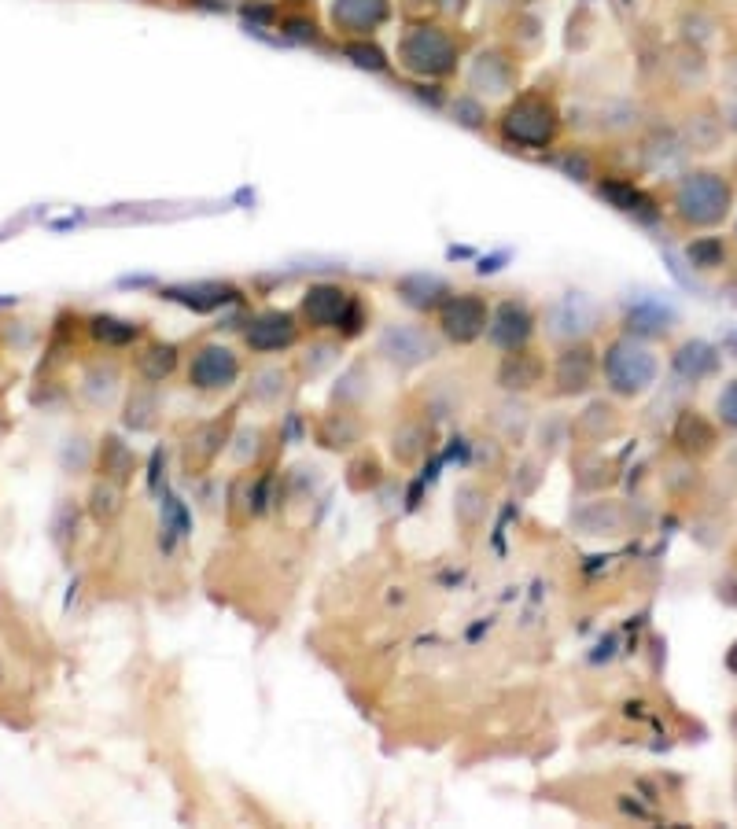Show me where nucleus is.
<instances>
[{"label": "nucleus", "instance_id": "2f4dec72", "mask_svg": "<svg viewBox=\"0 0 737 829\" xmlns=\"http://www.w3.org/2000/svg\"><path fill=\"white\" fill-rule=\"evenodd\" d=\"M494 428L502 432L505 443H524L527 428H531V413H527L524 402H516V395H509V402H502L494 413Z\"/></svg>", "mask_w": 737, "mask_h": 829}, {"label": "nucleus", "instance_id": "39448f33", "mask_svg": "<svg viewBox=\"0 0 737 829\" xmlns=\"http://www.w3.org/2000/svg\"><path fill=\"white\" fill-rule=\"evenodd\" d=\"M376 354L395 369H421L443 354V339L428 325H387L376 336Z\"/></svg>", "mask_w": 737, "mask_h": 829}, {"label": "nucleus", "instance_id": "f257e3e1", "mask_svg": "<svg viewBox=\"0 0 737 829\" xmlns=\"http://www.w3.org/2000/svg\"><path fill=\"white\" fill-rule=\"evenodd\" d=\"M498 129H502V141L509 148L546 152V148H553L557 133H561V111H557V104H553L550 96L524 93L502 111Z\"/></svg>", "mask_w": 737, "mask_h": 829}, {"label": "nucleus", "instance_id": "49530a36", "mask_svg": "<svg viewBox=\"0 0 737 829\" xmlns=\"http://www.w3.org/2000/svg\"><path fill=\"white\" fill-rule=\"evenodd\" d=\"M314 30L317 26L314 23H303V19H292V23H288V37H292V41H314Z\"/></svg>", "mask_w": 737, "mask_h": 829}, {"label": "nucleus", "instance_id": "473e14b6", "mask_svg": "<svg viewBox=\"0 0 737 829\" xmlns=\"http://www.w3.org/2000/svg\"><path fill=\"white\" fill-rule=\"evenodd\" d=\"M251 398L255 402H266V406H273V402H281L288 391H292V376L284 373V369H277V365H270V369H258L255 376H251Z\"/></svg>", "mask_w": 737, "mask_h": 829}, {"label": "nucleus", "instance_id": "72a5a7b5", "mask_svg": "<svg viewBox=\"0 0 737 829\" xmlns=\"http://www.w3.org/2000/svg\"><path fill=\"white\" fill-rule=\"evenodd\" d=\"M572 432H579L583 439H605V435L616 432V409L605 406V402H594V406L586 409V413H579V421L572 424Z\"/></svg>", "mask_w": 737, "mask_h": 829}, {"label": "nucleus", "instance_id": "a18cd8bd", "mask_svg": "<svg viewBox=\"0 0 737 829\" xmlns=\"http://www.w3.org/2000/svg\"><path fill=\"white\" fill-rule=\"evenodd\" d=\"M715 409H719V421H723L726 428H737V380L734 384H726V391L719 395Z\"/></svg>", "mask_w": 737, "mask_h": 829}, {"label": "nucleus", "instance_id": "79ce46f5", "mask_svg": "<svg viewBox=\"0 0 737 829\" xmlns=\"http://www.w3.org/2000/svg\"><path fill=\"white\" fill-rule=\"evenodd\" d=\"M59 465L67 468V472H85V468L93 465V450H89V443H85L82 435L67 439L63 454H59Z\"/></svg>", "mask_w": 737, "mask_h": 829}, {"label": "nucleus", "instance_id": "37998d69", "mask_svg": "<svg viewBox=\"0 0 737 829\" xmlns=\"http://www.w3.org/2000/svg\"><path fill=\"white\" fill-rule=\"evenodd\" d=\"M229 443H236L233 446L236 465H247V461H255L258 450H262V432H258V428H244V432L229 435Z\"/></svg>", "mask_w": 737, "mask_h": 829}, {"label": "nucleus", "instance_id": "0eeeda50", "mask_svg": "<svg viewBox=\"0 0 737 829\" xmlns=\"http://www.w3.org/2000/svg\"><path fill=\"white\" fill-rule=\"evenodd\" d=\"M597 317H601V310H597V303L590 299V295L568 292L546 306L542 328H546V336H550L557 347H564V343H579V339L590 336V332L597 328Z\"/></svg>", "mask_w": 737, "mask_h": 829}, {"label": "nucleus", "instance_id": "a878e982", "mask_svg": "<svg viewBox=\"0 0 737 829\" xmlns=\"http://www.w3.org/2000/svg\"><path fill=\"white\" fill-rule=\"evenodd\" d=\"M432 446V428L421 421H406L391 435V454H395L398 465H417Z\"/></svg>", "mask_w": 737, "mask_h": 829}, {"label": "nucleus", "instance_id": "f03ea898", "mask_svg": "<svg viewBox=\"0 0 737 829\" xmlns=\"http://www.w3.org/2000/svg\"><path fill=\"white\" fill-rule=\"evenodd\" d=\"M457 41L450 30L432 23L410 26L398 41V67L413 78H450L457 71Z\"/></svg>", "mask_w": 737, "mask_h": 829}, {"label": "nucleus", "instance_id": "58836bf2", "mask_svg": "<svg viewBox=\"0 0 737 829\" xmlns=\"http://www.w3.org/2000/svg\"><path fill=\"white\" fill-rule=\"evenodd\" d=\"M542 461L539 457H524L520 465H516V472H513V494L516 498H531V494L539 491V483L546 479V472H542Z\"/></svg>", "mask_w": 737, "mask_h": 829}, {"label": "nucleus", "instance_id": "2eb2a0df", "mask_svg": "<svg viewBox=\"0 0 737 829\" xmlns=\"http://www.w3.org/2000/svg\"><path fill=\"white\" fill-rule=\"evenodd\" d=\"M163 299L185 306L192 314H214V310L236 303L240 292L225 281H192V284H170V288H163Z\"/></svg>", "mask_w": 737, "mask_h": 829}, {"label": "nucleus", "instance_id": "c9c22d12", "mask_svg": "<svg viewBox=\"0 0 737 829\" xmlns=\"http://www.w3.org/2000/svg\"><path fill=\"white\" fill-rule=\"evenodd\" d=\"M568 435H572V421H568V417H546V421L535 428V446H539L542 457H553L564 443H568Z\"/></svg>", "mask_w": 737, "mask_h": 829}, {"label": "nucleus", "instance_id": "412c9836", "mask_svg": "<svg viewBox=\"0 0 737 829\" xmlns=\"http://www.w3.org/2000/svg\"><path fill=\"white\" fill-rule=\"evenodd\" d=\"M317 443L325 446V450L347 454V450H354V446L362 443V421L354 417L351 409H332L317 424Z\"/></svg>", "mask_w": 737, "mask_h": 829}, {"label": "nucleus", "instance_id": "9b49d317", "mask_svg": "<svg viewBox=\"0 0 737 829\" xmlns=\"http://www.w3.org/2000/svg\"><path fill=\"white\" fill-rule=\"evenodd\" d=\"M244 343L251 354H281L299 343V317L292 310H262L247 321Z\"/></svg>", "mask_w": 737, "mask_h": 829}, {"label": "nucleus", "instance_id": "7ed1b4c3", "mask_svg": "<svg viewBox=\"0 0 737 829\" xmlns=\"http://www.w3.org/2000/svg\"><path fill=\"white\" fill-rule=\"evenodd\" d=\"M656 373H660L656 354L634 336L612 339L609 347H605V354H601V376H605L612 395L620 398L645 395L656 384Z\"/></svg>", "mask_w": 737, "mask_h": 829}, {"label": "nucleus", "instance_id": "9d476101", "mask_svg": "<svg viewBox=\"0 0 737 829\" xmlns=\"http://www.w3.org/2000/svg\"><path fill=\"white\" fill-rule=\"evenodd\" d=\"M535 325H539V317H535V310H531L524 299H505V303H498L491 310L487 339H491L494 351H502V354L520 351V347L531 343Z\"/></svg>", "mask_w": 737, "mask_h": 829}, {"label": "nucleus", "instance_id": "5701e85b", "mask_svg": "<svg viewBox=\"0 0 737 829\" xmlns=\"http://www.w3.org/2000/svg\"><path fill=\"white\" fill-rule=\"evenodd\" d=\"M159 413H163V398H159V391H155L152 384L133 387L126 398V406H122V428H129V432H152L155 421H159Z\"/></svg>", "mask_w": 737, "mask_h": 829}, {"label": "nucleus", "instance_id": "c85d7f7f", "mask_svg": "<svg viewBox=\"0 0 737 829\" xmlns=\"http://www.w3.org/2000/svg\"><path fill=\"white\" fill-rule=\"evenodd\" d=\"M177 343H148L141 354H137V373L148 380V384H163L166 376L177 369Z\"/></svg>", "mask_w": 737, "mask_h": 829}, {"label": "nucleus", "instance_id": "e433bc0d", "mask_svg": "<svg viewBox=\"0 0 737 829\" xmlns=\"http://www.w3.org/2000/svg\"><path fill=\"white\" fill-rule=\"evenodd\" d=\"M627 328H631L634 336H660V332L671 328V314L660 310V306H638L627 317Z\"/></svg>", "mask_w": 737, "mask_h": 829}, {"label": "nucleus", "instance_id": "a19ab883", "mask_svg": "<svg viewBox=\"0 0 737 829\" xmlns=\"http://www.w3.org/2000/svg\"><path fill=\"white\" fill-rule=\"evenodd\" d=\"M553 166H557L564 177H572V181H590V177H594V163H590V155L575 152V148L553 155Z\"/></svg>", "mask_w": 737, "mask_h": 829}, {"label": "nucleus", "instance_id": "393cba45", "mask_svg": "<svg viewBox=\"0 0 737 829\" xmlns=\"http://www.w3.org/2000/svg\"><path fill=\"white\" fill-rule=\"evenodd\" d=\"M597 196L605 199L609 207L623 214H638V218H653V199L645 196L642 188L631 185V181H620V177H605L597 185Z\"/></svg>", "mask_w": 737, "mask_h": 829}, {"label": "nucleus", "instance_id": "aec40b11", "mask_svg": "<svg viewBox=\"0 0 737 829\" xmlns=\"http://www.w3.org/2000/svg\"><path fill=\"white\" fill-rule=\"evenodd\" d=\"M96 468H100V476L104 479L126 487L129 479L137 476V450H133L122 435H104L100 446H96Z\"/></svg>", "mask_w": 737, "mask_h": 829}, {"label": "nucleus", "instance_id": "dca6fc26", "mask_svg": "<svg viewBox=\"0 0 737 829\" xmlns=\"http://www.w3.org/2000/svg\"><path fill=\"white\" fill-rule=\"evenodd\" d=\"M546 384V362H542L535 351H509L502 354V365H498V387L505 395H527L535 387Z\"/></svg>", "mask_w": 737, "mask_h": 829}, {"label": "nucleus", "instance_id": "7c9ffc66", "mask_svg": "<svg viewBox=\"0 0 737 829\" xmlns=\"http://www.w3.org/2000/svg\"><path fill=\"white\" fill-rule=\"evenodd\" d=\"M122 502H126L122 483H111V479H104V476L96 479L93 491H89V513H93L96 524H111V520H118Z\"/></svg>", "mask_w": 737, "mask_h": 829}, {"label": "nucleus", "instance_id": "4468645a", "mask_svg": "<svg viewBox=\"0 0 737 829\" xmlns=\"http://www.w3.org/2000/svg\"><path fill=\"white\" fill-rule=\"evenodd\" d=\"M572 531L583 538H616L627 531V509L616 498H590L572 509Z\"/></svg>", "mask_w": 737, "mask_h": 829}, {"label": "nucleus", "instance_id": "4be33fe9", "mask_svg": "<svg viewBox=\"0 0 737 829\" xmlns=\"http://www.w3.org/2000/svg\"><path fill=\"white\" fill-rule=\"evenodd\" d=\"M671 443L679 446L686 457H701L708 450H715V428L704 421L697 409H686V413H679V421H675Z\"/></svg>", "mask_w": 737, "mask_h": 829}, {"label": "nucleus", "instance_id": "bb28decb", "mask_svg": "<svg viewBox=\"0 0 737 829\" xmlns=\"http://www.w3.org/2000/svg\"><path fill=\"white\" fill-rule=\"evenodd\" d=\"M89 332H93L96 343H104V347H133L137 339H141V321H126V317H115V314H96L93 321H89Z\"/></svg>", "mask_w": 737, "mask_h": 829}, {"label": "nucleus", "instance_id": "f3484780", "mask_svg": "<svg viewBox=\"0 0 737 829\" xmlns=\"http://www.w3.org/2000/svg\"><path fill=\"white\" fill-rule=\"evenodd\" d=\"M225 443H229V421H207L199 424L196 432L185 439V472H203L222 457Z\"/></svg>", "mask_w": 737, "mask_h": 829}, {"label": "nucleus", "instance_id": "c756f323", "mask_svg": "<svg viewBox=\"0 0 737 829\" xmlns=\"http://www.w3.org/2000/svg\"><path fill=\"white\" fill-rule=\"evenodd\" d=\"M118 391V365L115 362H96L85 369L82 376V395L93 402V406H107Z\"/></svg>", "mask_w": 737, "mask_h": 829}, {"label": "nucleus", "instance_id": "a211bd4d", "mask_svg": "<svg viewBox=\"0 0 737 829\" xmlns=\"http://www.w3.org/2000/svg\"><path fill=\"white\" fill-rule=\"evenodd\" d=\"M395 292L417 314H435L446 295H450V284L443 277H435V273H406V277L395 281Z\"/></svg>", "mask_w": 737, "mask_h": 829}, {"label": "nucleus", "instance_id": "f704fd0d", "mask_svg": "<svg viewBox=\"0 0 737 829\" xmlns=\"http://www.w3.org/2000/svg\"><path fill=\"white\" fill-rule=\"evenodd\" d=\"M343 56L351 59L358 71H373V74H384L387 67H391V59H387V52L376 41H365V37H354V41H347L343 45Z\"/></svg>", "mask_w": 737, "mask_h": 829}, {"label": "nucleus", "instance_id": "423d86ee", "mask_svg": "<svg viewBox=\"0 0 737 829\" xmlns=\"http://www.w3.org/2000/svg\"><path fill=\"white\" fill-rule=\"evenodd\" d=\"M435 321H439V336H443L446 343L468 347V343H476V339L487 336L491 306H487V299L476 292H450L443 299V306L435 310Z\"/></svg>", "mask_w": 737, "mask_h": 829}, {"label": "nucleus", "instance_id": "6ab92c4d", "mask_svg": "<svg viewBox=\"0 0 737 829\" xmlns=\"http://www.w3.org/2000/svg\"><path fill=\"white\" fill-rule=\"evenodd\" d=\"M387 12H391L387 0H336L332 4V23L343 34L362 37V34H373L376 26L387 19Z\"/></svg>", "mask_w": 737, "mask_h": 829}, {"label": "nucleus", "instance_id": "f8f14e48", "mask_svg": "<svg viewBox=\"0 0 737 829\" xmlns=\"http://www.w3.org/2000/svg\"><path fill=\"white\" fill-rule=\"evenodd\" d=\"M354 299H358V295L340 288V284L321 281V284H310V288H306L303 303H299V314H303V321L314 328V332H328V328L340 332L343 317H347V310L354 306Z\"/></svg>", "mask_w": 737, "mask_h": 829}, {"label": "nucleus", "instance_id": "c03bdc74", "mask_svg": "<svg viewBox=\"0 0 737 829\" xmlns=\"http://www.w3.org/2000/svg\"><path fill=\"white\" fill-rule=\"evenodd\" d=\"M74 524H78V513H74V505H71V502H63V505L56 509V516H52V542H56L59 549L71 542Z\"/></svg>", "mask_w": 737, "mask_h": 829}, {"label": "nucleus", "instance_id": "cd10ccee", "mask_svg": "<svg viewBox=\"0 0 737 829\" xmlns=\"http://www.w3.org/2000/svg\"><path fill=\"white\" fill-rule=\"evenodd\" d=\"M715 365H719V358H715V351L708 347V343H701V339H693V343H682L679 351H675V373L682 376V380H704V376L715 373Z\"/></svg>", "mask_w": 737, "mask_h": 829}, {"label": "nucleus", "instance_id": "1a4fd4ad", "mask_svg": "<svg viewBox=\"0 0 737 829\" xmlns=\"http://www.w3.org/2000/svg\"><path fill=\"white\" fill-rule=\"evenodd\" d=\"M240 380V354L225 343H203L188 362V384L196 391H229Z\"/></svg>", "mask_w": 737, "mask_h": 829}, {"label": "nucleus", "instance_id": "4c0bfd02", "mask_svg": "<svg viewBox=\"0 0 737 829\" xmlns=\"http://www.w3.org/2000/svg\"><path fill=\"white\" fill-rule=\"evenodd\" d=\"M450 115H454L457 126H465V129H483L487 126V107H483V100L476 93L457 96L454 107H450Z\"/></svg>", "mask_w": 737, "mask_h": 829}, {"label": "nucleus", "instance_id": "ddd939ff", "mask_svg": "<svg viewBox=\"0 0 737 829\" xmlns=\"http://www.w3.org/2000/svg\"><path fill=\"white\" fill-rule=\"evenodd\" d=\"M516 85V59H509L505 52H498V48H491V52H480V56L472 59V67H468V89L480 96H487V100H494V96H509Z\"/></svg>", "mask_w": 737, "mask_h": 829}, {"label": "nucleus", "instance_id": "20e7f679", "mask_svg": "<svg viewBox=\"0 0 737 829\" xmlns=\"http://www.w3.org/2000/svg\"><path fill=\"white\" fill-rule=\"evenodd\" d=\"M730 211V188L719 174H686L675 188V214L686 225H719Z\"/></svg>", "mask_w": 737, "mask_h": 829}, {"label": "nucleus", "instance_id": "de8ad7c7", "mask_svg": "<svg viewBox=\"0 0 737 829\" xmlns=\"http://www.w3.org/2000/svg\"><path fill=\"white\" fill-rule=\"evenodd\" d=\"M726 667H730V671H734V675H737V642H734V649L726 653Z\"/></svg>", "mask_w": 737, "mask_h": 829}, {"label": "nucleus", "instance_id": "ea45409f", "mask_svg": "<svg viewBox=\"0 0 737 829\" xmlns=\"http://www.w3.org/2000/svg\"><path fill=\"white\" fill-rule=\"evenodd\" d=\"M686 255H690V262L697 269H715V266H723L726 251H723V244H719L715 236H701V240H693Z\"/></svg>", "mask_w": 737, "mask_h": 829}, {"label": "nucleus", "instance_id": "6e6552de", "mask_svg": "<svg viewBox=\"0 0 737 829\" xmlns=\"http://www.w3.org/2000/svg\"><path fill=\"white\" fill-rule=\"evenodd\" d=\"M597 373H601V358H597V351L586 343V339H579V343H564L561 351H557V358H553V369H550L553 395H561V398L586 395V391L597 384Z\"/></svg>", "mask_w": 737, "mask_h": 829}, {"label": "nucleus", "instance_id": "b1692460", "mask_svg": "<svg viewBox=\"0 0 737 829\" xmlns=\"http://www.w3.org/2000/svg\"><path fill=\"white\" fill-rule=\"evenodd\" d=\"M487 513H491V498H487V491H483L480 483H461L454 491V520L461 531H480L483 524H487Z\"/></svg>", "mask_w": 737, "mask_h": 829}]
</instances>
